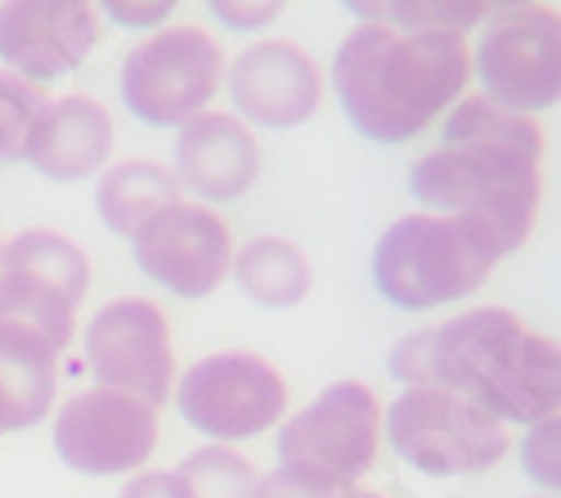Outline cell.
<instances>
[{"label":"cell","mask_w":561,"mask_h":498,"mask_svg":"<svg viewBox=\"0 0 561 498\" xmlns=\"http://www.w3.org/2000/svg\"><path fill=\"white\" fill-rule=\"evenodd\" d=\"M229 100L265 130H293L319 108V72L288 40L252 45L229 68Z\"/></svg>","instance_id":"cell-15"},{"label":"cell","mask_w":561,"mask_h":498,"mask_svg":"<svg viewBox=\"0 0 561 498\" xmlns=\"http://www.w3.org/2000/svg\"><path fill=\"white\" fill-rule=\"evenodd\" d=\"M220 45L198 27H171L135 45L122 63V100L149 126L194 121L220 85Z\"/></svg>","instance_id":"cell-9"},{"label":"cell","mask_w":561,"mask_h":498,"mask_svg":"<svg viewBox=\"0 0 561 498\" xmlns=\"http://www.w3.org/2000/svg\"><path fill=\"white\" fill-rule=\"evenodd\" d=\"M180 414L194 431L216 440H248L284 418L288 386L265 359L248 350L207 355L175 386Z\"/></svg>","instance_id":"cell-10"},{"label":"cell","mask_w":561,"mask_h":498,"mask_svg":"<svg viewBox=\"0 0 561 498\" xmlns=\"http://www.w3.org/2000/svg\"><path fill=\"white\" fill-rule=\"evenodd\" d=\"M171 0H162V5H104L100 14H108L122 27H158L162 19H171Z\"/></svg>","instance_id":"cell-27"},{"label":"cell","mask_w":561,"mask_h":498,"mask_svg":"<svg viewBox=\"0 0 561 498\" xmlns=\"http://www.w3.org/2000/svg\"><path fill=\"white\" fill-rule=\"evenodd\" d=\"M85 364L108 391H126L158 409L171 391L175 364L167 314L135 297L104 305L85 328Z\"/></svg>","instance_id":"cell-12"},{"label":"cell","mask_w":561,"mask_h":498,"mask_svg":"<svg viewBox=\"0 0 561 498\" xmlns=\"http://www.w3.org/2000/svg\"><path fill=\"white\" fill-rule=\"evenodd\" d=\"M0 252H5V243H0Z\"/></svg>","instance_id":"cell-30"},{"label":"cell","mask_w":561,"mask_h":498,"mask_svg":"<svg viewBox=\"0 0 561 498\" xmlns=\"http://www.w3.org/2000/svg\"><path fill=\"white\" fill-rule=\"evenodd\" d=\"M175 185L194 189L207 202H229L252 189L261 171V149L243 121L225 113H198L194 121L180 126L175 140Z\"/></svg>","instance_id":"cell-16"},{"label":"cell","mask_w":561,"mask_h":498,"mask_svg":"<svg viewBox=\"0 0 561 498\" xmlns=\"http://www.w3.org/2000/svg\"><path fill=\"white\" fill-rule=\"evenodd\" d=\"M522 459H526V472H530L543 489L557 494V485H561V472H557V418L535 422L530 440L522 444Z\"/></svg>","instance_id":"cell-24"},{"label":"cell","mask_w":561,"mask_h":498,"mask_svg":"<svg viewBox=\"0 0 561 498\" xmlns=\"http://www.w3.org/2000/svg\"><path fill=\"white\" fill-rule=\"evenodd\" d=\"M382 409L359 382H337L278 431V463L314 489L337 494L355 485L378 459Z\"/></svg>","instance_id":"cell-7"},{"label":"cell","mask_w":561,"mask_h":498,"mask_svg":"<svg viewBox=\"0 0 561 498\" xmlns=\"http://www.w3.org/2000/svg\"><path fill=\"white\" fill-rule=\"evenodd\" d=\"M355 19L364 23H382V27H417V32H454L462 36L467 27L485 23V5H427V0H413V5H351Z\"/></svg>","instance_id":"cell-22"},{"label":"cell","mask_w":561,"mask_h":498,"mask_svg":"<svg viewBox=\"0 0 561 498\" xmlns=\"http://www.w3.org/2000/svg\"><path fill=\"white\" fill-rule=\"evenodd\" d=\"M100 40V10L85 0H14L0 5V59L19 81L68 77Z\"/></svg>","instance_id":"cell-14"},{"label":"cell","mask_w":561,"mask_h":498,"mask_svg":"<svg viewBox=\"0 0 561 498\" xmlns=\"http://www.w3.org/2000/svg\"><path fill=\"white\" fill-rule=\"evenodd\" d=\"M45 113V95L36 85L19 81L14 72H0V162H23Z\"/></svg>","instance_id":"cell-23"},{"label":"cell","mask_w":561,"mask_h":498,"mask_svg":"<svg viewBox=\"0 0 561 498\" xmlns=\"http://www.w3.org/2000/svg\"><path fill=\"white\" fill-rule=\"evenodd\" d=\"M211 14L229 27H239V32H256L278 14V5H211Z\"/></svg>","instance_id":"cell-28"},{"label":"cell","mask_w":561,"mask_h":498,"mask_svg":"<svg viewBox=\"0 0 561 498\" xmlns=\"http://www.w3.org/2000/svg\"><path fill=\"white\" fill-rule=\"evenodd\" d=\"M467 72H472V55L454 32L364 23L342 40L333 85L359 135L400 144L462 95Z\"/></svg>","instance_id":"cell-3"},{"label":"cell","mask_w":561,"mask_h":498,"mask_svg":"<svg viewBox=\"0 0 561 498\" xmlns=\"http://www.w3.org/2000/svg\"><path fill=\"white\" fill-rule=\"evenodd\" d=\"M387 436L396 454L427 476L485 472L512 449L499 418L445 386H404L387 409Z\"/></svg>","instance_id":"cell-6"},{"label":"cell","mask_w":561,"mask_h":498,"mask_svg":"<svg viewBox=\"0 0 561 498\" xmlns=\"http://www.w3.org/2000/svg\"><path fill=\"white\" fill-rule=\"evenodd\" d=\"M162 422L158 409L126 391H85L68 399L55 418V449L72 472L85 476H122L149 463L158 449Z\"/></svg>","instance_id":"cell-11"},{"label":"cell","mask_w":561,"mask_h":498,"mask_svg":"<svg viewBox=\"0 0 561 498\" xmlns=\"http://www.w3.org/2000/svg\"><path fill=\"white\" fill-rule=\"evenodd\" d=\"M543 130L490 100H467L445 121V144L417 158L409 189L423 207L485 230L499 256L517 252L539 211Z\"/></svg>","instance_id":"cell-1"},{"label":"cell","mask_w":561,"mask_h":498,"mask_svg":"<svg viewBox=\"0 0 561 498\" xmlns=\"http://www.w3.org/2000/svg\"><path fill=\"white\" fill-rule=\"evenodd\" d=\"M391 373L404 386H445L472 399L503 427L557 418L561 399L557 346L507 310H472L445 328L404 337L391 355Z\"/></svg>","instance_id":"cell-2"},{"label":"cell","mask_w":561,"mask_h":498,"mask_svg":"<svg viewBox=\"0 0 561 498\" xmlns=\"http://www.w3.org/2000/svg\"><path fill=\"white\" fill-rule=\"evenodd\" d=\"M85 288V252L64 234L27 230L0 252V328L36 337L59 355L72 341L77 301Z\"/></svg>","instance_id":"cell-5"},{"label":"cell","mask_w":561,"mask_h":498,"mask_svg":"<svg viewBox=\"0 0 561 498\" xmlns=\"http://www.w3.org/2000/svg\"><path fill=\"white\" fill-rule=\"evenodd\" d=\"M122 498H190V489L175 472H145L122 489Z\"/></svg>","instance_id":"cell-25"},{"label":"cell","mask_w":561,"mask_h":498,"mask_svg":"<svg viewBox=\"0 0 561 498\" xmlns=\"http://www.w3.org/2000/svg\"><path fill=\"white\" fill-rule=\"evenodd\" d=\"M256 498H333L329 489H314V485H306L301 476H293V472H270L265 480H256Z\"/></svg>","instance_id":"cell-26"},{"label":"cell","mask_w":561,"mask_h":498,"mask_svg":"<svg viewBox=\"0 0 561 498\" xmlns=\"http://www.w3.org/2000/svg\"><path fill=\"white\" fill-rule=\"evenodd\" d=\"M100 216L113 234L135 239L149 220H158L167 207L180 202L175 175H167L153 162H122L100 179Z\"/></svg>","instance_id":"cell-19"},{"label":"cell","mask_w":561,"mask_h":498,"mask_svg":"<svg viewBox=\"0 0 561 498\" xmlns=\"http://www.w3.org/2000/svg\"><path fill=\"white\" fill-rule=\"evenodd\" d=\"M477 77L490 104L507 113H539L561 100V23L548 5H499L477 40Z\"/></svg>","instance_id":"cell-8"},{"label":"cell","mask_w":561,"mask_h":498,"mask_svg":"<svg viewBox=\"0 0 561 498\" xmlns=\"http://www.w3.org/2000/svg\"><path fill=\"white\" fill-rule=\"evenodd\" d=\"M346 498H382V494H364V489H355V494H346Z\"/></svg>","instance_id":"cell-29"},{"label":"cell","mask_w":561,"mask_h":498,"mask_svg":"<svg viewBox=\"0 0 561 498\" xmlns=\"http://www.w3.org/2000/svg\"><path fill=\"white\" fill-rule=\"evenodd\" d=\"M233 279L252 301L288 310L310 292V260L288 239H252L233 256Z\"/></svg>","instance_id":"cell-20"},{"label":"cell","mask_w":561,"mask_h":498,"mask_svg":"<svg viewBox=\"0 0 561 498\" xmlns=\"http://www.w3.org/2000/svg\"><path fill=\"white\" fill-rule=\"evenodd\" d=\"M55 399V350L0 328V431H23L50 414Z\"/></svg>","instance_id":"cell-18"},{"label":"cell","mask_w":561,"mask_h":498,"mask_svg":"<svg viewBox=\"0 0 561 498\" xmlns=\"http://www.w3.org/2000/svg\"><path fill=\"white\" fill-rule=\"evenodd\" d=\"M190 489V498H256V472L248 459L229 454V449L211 444V449H194L190 459L175 472Z\"/></svg>","instance_id":"cell-21"},{"label":"cell","mask_w":561,"mask_h":498,"mask_svg":"<svg viewBox=\"0 0 561 498\" xmlns=\"http://www.w3.org/2000/svg\"><path fill=\"white\" fill-rule=\"evenodd\" d=\"M135 260L175 297H207L229 275L233 243L216 211L175 202L135 234Z\"/></svg>","instance_id":"cell-13"},{"label":"cell","mask_w":561,"mask_h":498,"mask_svg":"<svg viewBox=\"0 0 561 498\" xmlns=\"http://www.w3.org/2000/svg\"><path fill=\"white\" fill-rule=\"evenodd\" d=\"M113 149V117L100 100L90 95H68L45 104L36 135L27 144V162L45 175L59 179V185H72V179L100 171L104 158Z\"/></svg>","instance_id":"cell-17"},{"label":"cell","mask_w":561,"mask_h":498,"mask_svg":"<svg viewBox=\"0 0 561 498\" xmlns=\"http://www.w3.org/2000/svg\"><path fill=\"white\" fill-rule=\"evenodd\" d=\"M499 260L485 230L454 216H404L373 247V283L400 310H436L472 297Z\"/></svg>","instance_id":"cell-4"}]
</instances>
